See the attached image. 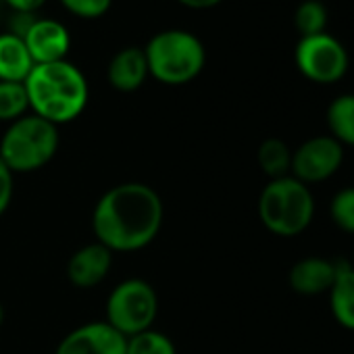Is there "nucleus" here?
I'll list each match as a JSON object with an SVG mask.
<instances>
[{
	"instance_id": "12",
	"label": "nucleus",
	"mask_w": 354,
	"mask_h": 354,
	"mask_svg": "<svg viewBox=\"0 0 354 354\" xmlns=\"http://www.w3.org/2000/svg\"><path fill=\"white\" fill-rule=\"evenodd\" d=\"M335 275H337V267L331 261L321 259V257H306L294 263V267L290 269L288 281L296 294L319 296L331 290Z\"/></svg>"
},
{
	"instance_id": "10",
	"label": "nucleus",
	"mask_w": 354,
	"mask_h": 354,
	"mask_svg": "<svg viewBox=\"0 0 354 354\" xmlns=\"http://www.w3.org/2000/svg\"><path fill=\"white\" fill-rule=\"evenodd\" d=\"M24 42L36 65L65 61L71 50L69 30L61 21L46 17H36V21L24 36Z\"/></svg>"
},
{
	"instance_id": "20",
	"label": "nucleus",
	"mask_w": 354,
	"mask_h": 354,
	"mask_svg": "<svg viewBox=\"0 0 354 354\" xmlns=\"http://www.w3.org/2000/svg\"><path fill=\"white\" fill-rule=\"evenodd\" d=\"M125 354H177V350L169 335L156 329H146L127 337Z\"/></svg>"
},
{
	"instance_id": "17",
	"label": "nucleus",
	"mask_w": 354,
	"mask_h": 354,
	"mask_svg": "<svg viewBox=\"0 0 354 354\" xmlns=\"http://www.w3.org/2000/svg\"><path fill=\"white\" fill-rule=\"evenodd\" d=\"M257 160L259 167L263 169V173L269 177V180H279V177L290 175V167H292V150L288 148V144L279 138H267L257 152Z\"/></svg>"
},
{
	"instance_id": "21",
	"label": "nucleus",
	"mask_w": 354,
	"mask_h": 354,
	"mask_svg": "<svg viewBox=\"0 0 354 354\" xmlns=\"http://www.w3.org/2000/svg\"><path fill=\"white\" fill-rule=\"evenodd\" d=\"M331 221L346 234H354V186L339 190L329 205Z\"/></svg>"
},
{
	"instance_id": "5",
	"label": "nucleus",
	"mask_w": 354,
	"mask_h": 354,
	"mask_svg": "<svg viewBox=\"0 0 354 354\" xmlns=\"http://www.w3.org/2000/svg\"><path fill=\"white\" fill-rule=\"evenodd\" d=\"M59 150V127L30 113L9 123L0 140V158L17 173H34L46 167Z\"/></svg>"
},
{
	"instance_id": "24",
	"label": "nucleus",
	"mask_w": 354,
	"mask_h": 354,
	"mask_svg": "<svg viewBox=\"0 0 354 354\" xmlns=\"http://www.w3.org/2000/svg\"><path fill=\"white\" fill-rule=\"evenodd\" d=\"M3 3L13 11V13H36L40 11L44 5H46V0H3Z\"/></svg>"
},
{
	"instance_id": "14",
	"label": "nucleus",
	"mask_w": 354,
	"mask_h": 354,
	"mask_svg": "<svg viewBox=\"0 0 354 354\" xmlns=\"http://www.w3.org/2000/svg\"><path fill=\"white\" fill-rule=\"evenodd\" d=\"M34 59L24 38L3 32L0 34V82L24 84L34 69Z\"/></svg>"
},
{
	"instance_id": "13",
	"label": "nucleus",
	"mask_w": 354,
	"mask_h": 354,
	"mask_svg": "<svg viewBox=\"0 0 354 354\" xmlns=\"http://www.w3.org/2000/svg\"><path fill=\"white\" fill-rule=\"evenodd\" d=\"M106 77H109V84L117 92L127 94V92L140 90L144 86V82L150 77L144 48H136V46L121 48L111 59L109 69H106Z\"/></svg>"
},
{
	"instance_id": "16",
	"label": "nucleus",
	"mask_w": 354,
	"mask_h": 354,
	"mask_svg": "<svg viewBox=\"0 0 354 354\" xmlns=\"http://www.w3.org/2000/svg\"><path fill=\"white\" fill-rule=\"evenodd\" d=\"M329 136L342 146L354 148V94L333 98L325 113Z\"/></svg>"
},
{
	"instance_id": "23",
	"label": "nucleus",
	"mask_w": 354,
	"mask_h": 354,
	"mask_svg": "<svg viewBox=\"0 0 354 354\" xmlns=\"http://www.w3.org/2000/svg\"><path fill=\"white\" fill-rule=\"evenodd\" d=\"M13 180H15L13 171L0 158V217L5 215V211L13 201Z\"/></svg>"
},
{
	"instance_id": "15",
	"label": "nucleus",
	"mask_w": 354,
	"mask_h": 354,
	"mask_svg": "<svg viewBox=\"0 0 354 354\" xmlns=\"http://www.w3.org/2000/svg\"><path fill=\"white\" fill-rule=\"evenodd\" d=\"M329 294V308L333 319L348 331H354V269L337 267L335 281Z\"/></svg>"
},
{
	"instance_id": "27",
	"label": "nucleus",
	"mask_w": 354,
	"mask_h": 354,
	"mask_svg": "<svg viewBox=\"0 0 354 354\" xmlns=\"http://www.w3.org/2000/svg\"><path fill=\"white\" fill-rule=\"evenodd\" d=\"M0 3H3V0H0Z\"/></svg>"
},
{
	"instance_id": "9",
	"label": "nucleus",
	"mask_w": 354,
	"mask_h": 354,
	"mask_svg": "<svg viewBox=\"0 0 354 354\" xmlns=\"http://www.w3.org/2000/svg\"><path fill=\"white\" fill-rule=\"evenodd\" d=\"M127 337L106 321H92L69 331L55 354H125Z\"/></svg>"
},
{
	"instance_id": "25",
	"label": "nucleus",
	"mask_w": 354,
	"mask_h": 354,
	"mask_svg": "<svg viewBox=\"0 0 354 354\" xmlns=\"http://www.w3.org/2000/svg\"><path fill=\"white\" fill-rule=\"evenodd\" d=\"M182 7L186 9H192V11H207V9H213L217 5H221L223 0H177Z\"/></svg>"
},
{
	"instance_id": "7",
	"label": "nucleus",
	"mask_w": 354,
	"mask_h": 354,
	"mask_svg": "<svg viewBox=\"0 0 354 354\" xmlns=\"http://www.w3.org/2000/svg\"><path fill=\"white\" fill-rule=\"evenodd\" d=\"M298 71L315 84H335L348 71V53L344 44L331 34L300 38L294 50Z\"/></svg>"
},
{
	"instance_id": "4",
	"label": "nucleus",
	"mask_w": 354,
	"mask_h": 354,
	"mask_svg": "<svg viewBox=\"0 0 354 354\" xmlns=\"http://www.w3.org/2000/svg\"><path fill=\"white\" fill-rule=\"evenodd\" d=\"M313 217L315 196L308 186L292 175L269 180L259 196V219L275 236H300L313 223Z\"/></svg>"
},
{
	"instance_id": "1",
	"label": "nucleus",
	"mask_w": 354,
	"mask_h": 354,
	"mask_svg": "<svg viewBox=\"0 0 354 354\" xmlns=\"http://www.w3.org/2000/svg\"><path fill=\"white\" fill-rule=\"evenodd\" d=\"M165 207L158 192L140 182H125L106 190L92 213L96 242L115 252L146 248L160 232Z\"/></svg>"
},
{
	"instance_id": "26",
	"label": "nucleus",
	"mask_w": 354,
	"mask_h": 354,
	"mask_svg": "<svg viewBox=\"0 0 354 354\" xmlns=\"http://www.w3.org/2000/svg\"><path fill=\"white\" fill-rule=\"evenodd\" d=\"M3 323H5V306L0 304V327H3Z\"/></svg>"
},
{
	"instance_id": "6",
	"label": "nucleus",
	"mask_w": 354,
	"mask_h": 354,
	"mask_svg": "<svg viewBox=\"0 0 354 354\" xmlns=\"http://www.w3.org/2000/svg\"><path fill=\"white\" fill-rule=\"evenodd\" d=\"M156 315L158 296L144 279H125L115 286L106 298V323L125 337L152 329Z\"/></svg>"
},
{
	"instance_id": "19",
	"label": "nucleus",
	"mask_w": 354,
	"mask_h": 354,
	"mask_svg": "<svg viewBox=\"0 0 354 354\" xmlns=\"http://www.w3.org/2000/svg\"><path fill=\"white\" fill-rule=\"evenodd\" d=\"M294 24L302 38L325 34V26H327L325 5L319 3V0H304V3L298 5V9L294 13Z\"/></svg>"
},
{
	"instance_id": "18",
	"label": "nucleus",
	"mask_w": 354,
	"mask_h": 354,
	"mask_svg": "<svg viewBox=\"0 0 354 354\" xmlns=\"http://www.w3.org/2000/svg\"><path fill=\"white\" fill-rule=\"evenodd\" d=\"M30 98L26 92V84L19 82H0V121L13 123L28 115Z\"/></svg>"
},
{
	"instance_id": "2",
	"label": "nucleus",
	"mask_w": 354,
	"mask_h": 354,
	"mask_svg": "<svg viewBox=\"0 0 354 354\" xmlns=\"http://www.w3.org/2000/svg\"><path fill=\"white\" fill-rule=\"evenodd\" d=\"M24 84L30 98V111L57 127L77 119L90 100L86 75L67 59L34 65Z\"/></svg>"
},
{
	"instance_id": "3",
	"label": "nucleus",
	"mask_w": 354,
	"mask_h": 354,
	"mask_svg": "<svg viewBox=\"0 0 354 354\" xmlns=\"http://www.w3.org/2000/svg\"><path fill=\"white\" fill-rule=\"evenodd\" d=\"M148 73L165 86L194 82L207 65V48L198 36L186 30H162L144 46Z\"/></svg>"
},
{
	"instance_id": "11",
	"label": "nucleus",
	"mask_w": 354,
	"mask_h": 354,
	"mask_svg": "<svg viewBox=\"0 0 354 354\" xmlns=\"http://www.w3.org/2000/svg\"><path fill=\"white\" fill-rule=\"evenodd\" d=\"M113 267V252L98 244H86L77 248L67 263V277L75 288L90 290L102 283Z\"/></svg>"
},
{
	"instance_id": "8",
	"label": "nucleus",
	"mask_w": 354,
	"mask_h": 354,
	"mask_svg": "<svg viewBox=\"0 0 354 354\" xmlns=\"http://www.w3.org/2000/svg\"><path fill=\"white\" fill-rule=\"evenodd\" d=\"M344 162V146L331 136H315L292 152L290 175L310 188L337 173Z\"/></svg>"
},
{
	"instance_id": "22",
	"label": "nucleus",
	"mask_w": 354,
	"mask_h": 354,
	"mask_svg": "<svg viewBox=\"0 0 354 354\" xmlns=\"http://www.w3.org/2000/svg\"><path fill=\"white\" fill-rule=\"evenodd\" d=\"M65 11L77 19H100L109 13L113 0H61Z\"/></svg>"
}]
</instances>
